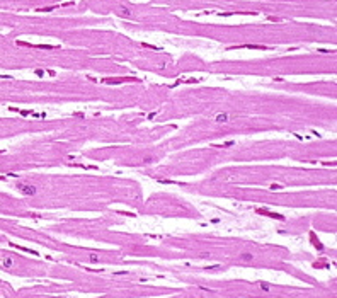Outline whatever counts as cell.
<instances>
[{
  "instance_id": "277c9868",
  "label": "cell",
  "mask_w": 337,
  "mask_h": 298,
  "mask_svg": "<svg viewBox=\"0 0 337 298\" xmlns=\"http://www.w3.org/2000/svg\"><path fill=\"white\" fill-rule=\"evenodd\" d=\"M240 259H242V261H252V259H254V256H252L250 252H242Z\"/></svg>"
},
{
  "instance_id": "6da1fadb",
  "label": "cell",
  "mask_w": 337,
  "mask_h": 298,
  "mask_svg": "<svg viewBox=\"0 0 337 298\" xmlns=\"http://www.w3.org/2000/svg\"><path fill=\"white\" fill-rule=\"evenodd\" d=\"M17 189L21 191L24 196H34V194H36V188H34V186H29V184L19 182V184H17Z\"/></svg>"
},
{
  "instance_id": "52a82bcc",
  "label": "cell",
  "mask_w": 337,
  "mask_h": 298,
  "mask_svg": "<svg viewBox=\"0 0 337 298\" xmlns=\"http://www.w3.org/2000/svg\"><path fill=\"white\" fill-rule=\"evenodd\" d=\"M261 288L264 290V291H269V290H271V286H269L267 283H261Z\"/></svg>"
},
{
  "instance_id": "7a4b0ae2",
  "label": "cell",
  "mask_w": 337,
  "mask_h": 298,
  "mask_svg": "<svg viewBox=\"0 0 337 298\" xmlns=\"http://www.w3.org/2000/svg\"><path fill=\"white\" fill-rule=\"evenodd\" d=\"M228 118H230L228 113H220V114L215 118V121L218 123V124H225V123H228Z\"/></svg>"
},
{
  "instance_id": "8992f818",
  "label": "cell",
  "mask_w": 337,
  "mask_h": 298,
  "mask_svg": "<svg viewBox=\"0 0 337 298\" xmlns=\"http://www.w3.org/2000/svg\"><path fill=\"white\" fill-rule=\"evenodd\" d=\"M121 15H123V17H131V10L126 9V7H123V9H121Z\"/></svg>"
},
{
  "instance_id": "5b68a950",
  "label": "cell",
  "mask_w": 337,
  "mask_h": 298,
  "mask_svg": "<svg viewBox=\"0 0 337 298\" xmlns=\"http://www.w3.org/2000/svg\"><path fill=\"white\" fill-rule=\"evenodd\" d=\"M89 262H92V264L99 262V256L97 254H89Z\"/></svg>"
},
{
  "instance_id": "3957f363",
  "label": "cell",
  "mask_w": 337,
  "mask_h": 298,
  "mask_svg": "<svg viewBox=\"0 0 337 298\" xmlns=\"http://www.w3.org/2000/svg\"><path fill=\"white\" fill-rule=\"evenodd\" d=\"M2 266H4V267H12V266H14V259L12 257H5L4 261H2Z\"/></svg>"
}]
</instances>
